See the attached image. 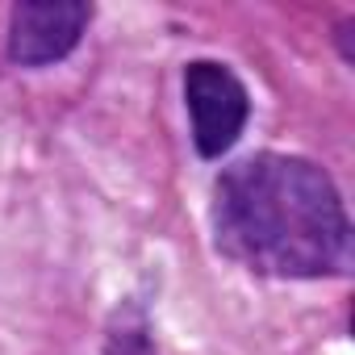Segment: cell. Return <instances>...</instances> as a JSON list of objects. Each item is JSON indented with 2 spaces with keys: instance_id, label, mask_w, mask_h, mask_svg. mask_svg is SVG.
I'll use <instances>...</instances> for the list:
<instances>
[{
  "instance_id": "cell-3",
  "label": "cell",
  "mask_w": 355,
  "mask_h": 355,
  "mask_svg": "<svg viewBox=\"0 0 355 355\" xmlns=\"http://www.w3.org/2000/svg\"><path fill=\"white\" fill-rule=\"evenodd\" d=\"M92 21V5L84 0H21L9 9L5 55L13 67L42 71L63 63Z\"/></svg>"
},
{
  "instance_id": "cell-1",
  "label": "cell",
  "mask_w": 355,
  "mask_h": 355,
  "mask_svg": "<svg viewBox=\"0 0 355 355\" xmlns=\"http://www.w3.org/2000/svg\"><path fill=\"white\" fill-rule=\"evenodd\" d=\"M209 230L222 259L268 280H338L355 263L334 175L288 150H255L218 171Z\"/></svg>"
},
{
  "instance_id": "cell-4",
  "label": "cell",
  "mask_w": 355,
  "mask_h": 355,
  "mask_svg": "<svg viewBox=\"0 0 355 355\" xmlns=\"http://www.w3.org/2000/svg\"><path fill=\"white\" fill-rule=\"evenodd\" d=\"M101 355H159L155 334H150V318H146L142 301L125 297V301L109 313Z\"/></svg>"
},
{
  "instance_id": "cell-2",
  "label": "cell",
  "mask_w": 355,
  "mask_h": 355,
  "mask_svg": "<svg viewBox=\"0 0 355 355\" xmlns=\"http://www.w3.org/2000/svg\"><path fill=\"white\" fill-rule=\"evenodd\" d=\"M184 109L189 138L201 159H222L239 146L251 121V92L243 76L222 59H189L184 63Z\"/></svg>"
}]
</instances>
